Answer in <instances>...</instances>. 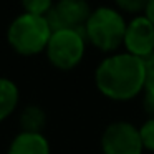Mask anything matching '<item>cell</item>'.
I'll return each instance as SVG.
<instances>
[{
    "label": "cell",
    "instance_id": "1",
    "mask_svg": "<svg viewBox=\"0 0 154 154\" xmlns=\"http://www.w3.org/2000/svg\"><path fill=\"white\" fill-rule=\"evenodd\" d=\"M144 85V60L131 53L106 58L96 70V86L104 96L111 100H131L143 90Z\"/></svg>",
    "mask_w": 154,
    "mask_h": 154
},
{
    "label": "cell",
    "instance_id": "2",
    "mask_svg": "<svg viewBox=\"0 0 154 154\" xmlns=\"http://www.w3.org/2000/svg\"><path fill=\"white\" fill-rule=\"evenodd\" d=\"M51 28L45 17L23 14L12 22L8 28V42L22 55H35L48 47Z\"/></svg>",
    "mask_w": 154,
    "mask_h": 154
},
{
    "label": "cell",
    "instance_id": "3",
    "mask_svg": "<svg viewBox=\"0 0 154 154\" xmlns=\"http://www.w3.org/2000/svg\"><path fill=\"white\" fill-rule=\"evenodd\" d=\"M126 23L113 8H98L90 15L85 25V37L103 51H111L124 42Z\"/></svg>",
    "mask_w": 154,
    "mask_h": 154
},
{
    "label": "cell",
    "instance_id": "4",
    "mask_svg": "<svg viewBox=\"0 0 154 154\" xmlns=\"http://www.w3.org/2000/svg\"><path fill=\"white\" fill-rule=\"evenodd\" d=\"M48 58L60 70L76 66L85 53V32L58 30L48 42Z\"/></svg>",
    "mask_w": 154,
    "mask_h": 154
},
{
    "label": "cell",
    "instance_id": "5",
    "mask_svg": "<svg viewBox=\"0 0 154 154\" xmlns=\"http://www.w3.org/2000/svg\"><path fill=\"white\" fill-rule=\"evenodd\" d=\"M90 15L91 14L86 0H60L57 5L50 8V12L45 15V18L50 25L51 32H85V25H86Z\"/></svg>",
    "mask_w": 154,
    "mask_h": 154
},
{
    "label": "cell",
    "instance_id": "6",
    "mask_svg": "<svg viewBox=\"0 0 154 154\" xmlns=\"http://www.w3.org/2000/svg\"><path fill=\"white\" fill-rule=\"evenodd\" d=\"M104 154H141V133L129 123H113L106 128L101 139Z\"/></svg>",
    "mask_w": 154,
    "mask_h": 154
},
{
    "label": "cell",
    "instance_id": "7",
    "mask_svg": "<svg viewBox=\"0 0 154 154\" xmlns=\"http://www.w3.org/2000/svg\"><path fill=\"white\" fill-rule=\"evenodd\" d=\"M124 45L134 57L147 58L154 53V25L146 17H137L128 25L124 35Z\"/></svg>",
    "mask_w": 154,
    "mask_h": 154
},
{
    "label": "cell",
    "instance_id": "8",
    "mask_svg": "<svg viewBox=\"0 0 154 154\" xmlns=\"http://www.w3.org/2000/svg\"><path fill=\"white\" fill-rule=\"evenodd\" d=\"M8 154H50V146L40 133H22L10 144Z\"/></svg>",
    "mask_w": 154,
    "mask_h": 154
},
{
    "label": "cell",
    "instance_id": "9",
    "mask_svg": "<svg viewBox=\"0 0 154 154\" xmlns=\"http://www.w3.org/2000/svg\"><path fill=\"white\" fill-rule=\"evenodd\" d=\"M18 101L17 86L10 80L0 78V121L5 119L15 109Z\"/></svg>",
    "mask_w": 154,
    "mask_h": 154
},
{
    "label": "cell",
    "instance_id": "10",
    "mask_svg": "<svg viewBox=\"0 0 154 154\" xmlns=\"http://www.w3.org/2000/svg\"><path fill=\"white\" fill-rule=\"evenodd\" d=\"M23 133H40L45 123V113L37 106H28L20 118Z\"/></svg>",
    "mask_w": 154,
    "mask_h": 154
},
{
    "label": "cell",
    "instance_id": "11",
    "mask_svg": "<svg viewBox=\"0 0 154 154\" xmlns=\"http://www.w3.org/2000/svg\"><path fill=\"white\" fill-rule=\"evenodd\" d=\"M22 4L25 7V14L38 15V17H45L53 7L51 0H22Z\"/></svg>",
    "mask_w": 154,
    "mask_h": 154
},
{
    "label": "cell",
    "instance_id": "12",
    "mask_svg": "<svg viewBox=\"0 0 154 154\" xmlns=\"http://www.w3.org/2000/svg\"><path fill=\"white\" fill-rule=\"evenodd\" d=\"M141 141L143 146L147 149L154 151V119H149L143 128H141Z\"/></svg>",
    "mask_w": 154,
    "mask_h": 154
},
{
    "label": "cell",
    "instance_id": "13",
    "mask_svg": "<svg viewBox=\"0 0 154 154\" xmlns=\"http://www.w3.org/2000/svg\"><path fill=\"white\" fill-rule=\"evenodd\" d=\"M144 68H146V88L147 93H154V53L144 58Z\"/></svg>",
    "mask_w": 154,
    "mask_h": 154
},
{
    "label": "cell",
    "instance_id": "14",
    "mask_svg": "<svg viewBox=\"0 0 154 154\" xmlns=\"http://www.w3.org/2000/svg\"><path fill=\"white\" fill-rule=\"evenodd\" d=\"M147 2L149 0H116V4L126 12H139L143 8L146 10Z\"/></svg>",
    "mask_w": 154,
    "mask_h": 154
},
{
    "label": "cell",
    "instance_id": "15",
    "mask_svg": "<svg viewBox=\"0 0 154 154\" xmlns=\"http://www.w3.org/2000/svg\"><path fill=\"white\" fill-rule=\"evenodd\" d=\"M144 108H146V111L151 114V116H152V119H154V93H147V91H146Z\"/></svg>",
    "mask_w": 154,
    "mask_h": 154
},
{
    "label": "cell",
    "instance_id": "16",
    "mask_svg": "<svg viewBox=\"0 0 154 154\" xmlns=\"http://www.w3.org/2000/svg\"><path fill=\"white\" fill-rule=\"evenodd\" d=\"M146 18L154 25V0H149L146 5Z\"/></svg>",
    "mask_w": 154,
    "mask_h": 154
}]
</instances>
